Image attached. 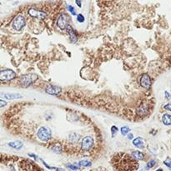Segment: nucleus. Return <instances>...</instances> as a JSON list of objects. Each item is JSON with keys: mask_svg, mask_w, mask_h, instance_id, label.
Instances as JSON below:
<instances>
[{"mask_svg": "<svg viewBox=\"0 0 171 171\" xmlns=\"http://www.w3.org/2000/svg\"><path fill=\"white\" fill-rule=\"evenodd\" d=\"M37 137L42 142H48L52 138L51 129L48 127H45V126L40 127L37 132Z\"/></svg>", "mask_w": 171, "mask_h": 171, "instance_id": "obj_1", "label": "nucleus"}, {"mask_svg": "<svg viewBox=\"0 0 171 171\" xmlns=\"http://www.w3.org/2000/svg\"><path fill=\"white\" fill-rule=\"evenodd\" d=\"M94 144V139L91 136H85L83 138L80 143V148L84 151H89L90 150Z\"/></svg>", "mask_w": 171, "mask_h": 171, "instance_id": "obj_2", "label": "nucleus"}, {"mask_svg": "<svg viewBox=\"0 0 171 171\" xmlns=\"http://www.w3.org/2000/svg\"><path fill=\"white\" fill-rule=\"evenodd\" d=\"M25 24H26L25 18H24L22 14H19V15H18L15 18H14V20L12 23V26L16 31H20L21 29L25 26Z\"/></svg>", "mask_w": 171, "mask_h": 171, "instance_id": "obj_3", "label": "nucleus"}, {"mask_svg": "<svg viewBox=\"0 0 171 171\" xmlns=\"http://www.w3.org/2000/svg\"><path fill=\"white\" fill-rule=\"evenodd\" d=\"M16 74L15 72L11 69H3L0 74V79L2 82L4 81H11L12 79H15Z\"/></svg>", "mask_w": 171, "mask_h": 171, "instance_id": "obj_4", "label": "nucleus"}, {"mask_svg": "<svg viewBox=\"0 0 171 171\" xmlns=\"http://www.w3.org/2000/svg\"><path fill=\"white\" fill-rule=\"evenodd\" d=\"M38 79V75L35 74H24L21 77V83L25 86H28L32 84L33 83Z\"/></svg>", "mask_w": 171, "mask_h": 171, "instance_id": "obj_5", "label": "nucleus"}, {"mask_svg": "<svg viewBox=\"0 0 171 171\" xmlns=\"http://www.w3.org/2000/svg\"><path fill=\"white\" fill-rule=\"evenodd\" d=\"M68 16L65 13H62L60 14V16L58 17V20H57V26L60 29H64L68 26Z\"/></svg>", "mask_w": 171, "mask_h": 171, "instance_id": "obj_6", "label": "nucleus"}, {"mask_svg": "<svg viewBox=\"0 0 171 171\" xmlns=\"http://www.w3.org/2000/svg\"><path fill=\"white\" fill-rule=\"evenodd\" d=\"M152 84L151 82V79L147 74H144L142 76L140 77V85L142 86L144 89H149Z\"/></svg>", "mask_w": 171, "mask_h": 171, "instance_id": "obj_7", "label": "nucleus"}, {"mask_svg": "<svg viewBox=\"0 0 171 171\" xmlns=\"http://www.w3.org/2000/svg\"><path fill=\"white\" fill-rule=\"evenodd\" d=\"M28 13H29V15H31L32 17L38 18H40V19H43V18H44L47 17L46 13L39 11V10H37V9H34V8L29 9Z\"/></svg>", "mask_w": 171, "mask_h": 171, "instance_id": "obj_8", "label": "nucleus"}, {"mask_svg": "<svg viewBox=\"0 0 171 171\" xmlns=\"http://www.w3.org/2000/svg\"><path fill=\"white\" fill-rule=\"evenodd\" d=\"M46 93L50 95H58L59 94L62 89L60 87L58 86H53V85H50V86H48L45 89Z\"/></svg>", "mask_w": 171, "mask_h": 171, "instance_id": "obj_9", "label": "nucleus"}, {"mask_svg": "<svg viewBox=\"0 0 171 171\" xmlns=\"http://www.w3.org/2000/svg\"><path fill=\"white\" fill-rule=\"evenodd\" d=\"M1 97L3 99H5L7 100H15V99H21L23 96L19 94H2Z\"/></svg>", "mask_w": 171, "mask_h": 171, "instance_id": "obj_10", "label": "nucleus"}, {"mask_svg": "<svg viewBox=\"0 0 171 171\" xmlns=\"http://www.w3.org/2000/svg\"><path fill=\"white\" fill-rule=\"evenodd\" d=\"M67 32L68 33V36H69L70 40L72 42L75 43L77 41V39H78V38H77V35H76L75 32L74 31V29L72 28V27L70 25H68L67 26Z\"/></svg>", "mask_w": 171, "mask_h": 171, "instance_id": "obj_11", "label": "nucleus"}, {"mask_svg": "<svg viewBox=\"0 0 171 171\" xmlns=\"http://www.w3.org/2000/svg\"><path fill=\"white\" fill-rule=\"evenodd\" d=\"M8 145L9 146V147H11L14 149H16V150H18V149H21L23 148V143L21 142V141H19V140H16V141H12V142H9L8 144Z\"/></svg>", "mask_w": 171, "mask_h": 171, "instance_id": "obj_12", "label": "nucleus"}, {"mask_svg": "<svg viewBox=\"0 0 171 171\" xmlns=\"http://www.w3.org/2000/svg\"><path fill=\"white\" fill-rule=\"evenodd\" d=\"M131 156L134 160H144V155L142 152L138 150H134L131 153Z\"/></svg>", "mask_w": 171, "mask_h": 171, "instance_id": "obj_13", "label": "nucleus"}, {"mask_svg": "<svg viewBox=\"0 0 171 171\" xmlns=\"http://www.w3.org/2000/svg\"><path fill=\"white\" fill-rule=\"evenodd\" d=\"M133 144L137 148H139V149H143L144 148V139L140 137H138L136 138L135 139L133 140Z\"/></svg>", "mask_w": 171, "mask_h": 171, "instance_id": "obj_14", "label": "nucleus"}, {"mask_svg": "<svg viewBox=\"0 0 171 171\" xmlns=\"http://www.w3.org/2000/svg\"><path fill=\"white\" fill-rule=\"evenodd\" d=\"M161 120H162V123L165 126L171 125V114H164L162 115Z\"/></svg>", "mask_w": 171, "mask_h": 171, "instance_id": "obj_15", "label": "nucleus"}, {"mask_svg": "<svg viewBox=\"0 0 171 171\" xmlns=\"http://www.w3.org/2000/svg\"><path fill=\"white\" fill-rule=\"evenodd\" d=\"M79 139H80L79 134H78L76 133H72L68 135V140H69V142L72 144H76L78 141L79 140Z\"/></svg>", "mask_w": 171, "mask_h": 171, "instance_id": "obj_16", "label": "nucleus"}, {"mask_svg": "<svg viewBox=\"0 0 171 171\" xmlns=\"http://www.w3.org/2000/svg\"><path fill=\"white\" fill-rule=\"evenodd\" d=\"M120 132H121V134L123 136L128 135L130 132V128H129L128 126H123V127H121Z\"/></svg>", "mask_w": 171, "mask_h": 171, "instance_id": "obj_17", "label": "nucleus"}, {"mask_svg": "<svg viewBox=\"0 0 171 171\" xmlns=\"http://www.w3.org/2000/svg\"><path fill=\"white\" fill-rule=\"evenodd\" d=\"M79 166H83V167H90L92 165V163L90 162L89 160H87V159H84V160H81L79 162Z\"/></svg>", "mask_w": 171, "mask_h": 171, "instance_id": "obj_18", "label": "nucleus"}, {"mask_svg": "<svg viewBox=\"0 0 171 171\" xmlns=\"http://www.w3.org/2000/svg\"><path fill=\"white\" fill-rule=\"evenodd\" d=\"M118 131H119V129L117 128V127L115 125H113L111 127V133H112V138H114V137H115V135L117 134V133H118Z\"/></svg>", "mask_w": 171, "mask_h": 171, "instance_id": "obj_19", "label": "nucleus"}, {"mask_svg": "<svg viewBox=\"0 0 171 171\" xmlns=\"http://www.w3.org/2000/svg\"><path fill=\"white\" fill-rule=\"evenodd\" d=\"M67 167L69 169H71L72 171H79L80 169L79 167H77V166L73 165L71 164H67Z\"/></svg>", "mask_w": 171, "mask_h": 171, "instance_id": "obj_20", "label": "nucleus"}, {"mask_svg": "<svg viewBox=\"0 0 171 171\" xmlns=\"http://www.w3.org/2000/svg\"><path fill=\"white\" fill-rule=\"evenodd\" d=\"M67 9H68V11L72 15H76V12H75V9H74V8L73 7V6H71V5H68L67 6Z\"/></svg>", "mask_w": 171, "mask_h": 171, "instance_id": "obj_21", "label": "nucleus"}, {"mask_svg": "<svg viewBox=\"0 0 171 171\" xmlns=\"http://www.w3.org/2000/svg\"><path fill=\"white\" fill-rule=\"evenodd\" d=\"M154 164H155V160H154V159L150 160L147 163V167H146V169H151L152 167H154Z\"/></svg>", "mask_w": 171, "mask_h": 171, "instance_id": "obj_22", "label": "nucleus"}, {"mask_svg": "<svg viewBox=\"0 0 171 171\" xmlns=\"http://www.w3.org/2000/svg\"><path fill=\"white\" fill-rule=\"evenodd\" d=\"M84 20H85V18H84L83 14H79V15H77V21L79 23H84Z\"/></svg>", "mask_w": 171, "mask_h": 171, "instance_id": "obj_23", "label": "nucleus"}, {"mask_svg": "<svg viewBox=\"0 0 171 171\" xmlns=\"http://www.w3.org/2000/svg\"><path fill=\"white\" fill-rule=\"evenodd\" d=\"M164 109L171 112V102H170V103H168L167 104H165V105L164 106Z\"/></svg>", "mask_w": 171, "mask_h": 171, "instance_id": "obj_24", "label": "nucleus"}, {"mask_svg": "<svg viewBox=\"0 0 171 171\" xmlns=\"http://www.w3.org/2000/svg\"><path fill=\"white\" fill-rule=\"evenodd\" d=\"M164 164L167 166V167L171 170V160H169V161H164Z\"/></svg>", "mask_w": 171, "mask_h": 171, "instance_id": "obj_25", "label": "nucleus"}, {"mask_svg": "<svg viewBox=\"0 0 171 171\" xmlns=\"http://www.w3.org/2000/svg\"><path fill=\"white\" fill-rule=\"evenodd\" d=\"M170 97H171V95L169 94V93L167 92V91H165V92H164V98H165V99H170Z\"/></svg>", "mask_w": 171, "mask_h": 171, "instance_id": "obj_26", "label": "nucleus"}, {"mask_svg": "<svg viewBox=\"0 0 171 171\" xmlns=\"http://www.w3.org/2000/svg\"><path fill=\"white\" fill-rule=\"evenodd\" d=\"M127 138H128V139H129V140H132V139H134V134L129 133L128 135H127Z\"/></svg>", "mask_w": 171, "mask_h": 171, "instance_id": "obj_27", "label": "nucleus"}, {"mask_svg": "<svg viewBox=\"0 0 171 171\" xmlns=\"http://www.w3.org/2000/svg\"><path fill=\"white\" fill-rule=\"evenodd\" d=\"M5 104H7V102H5L3 99L0 100V107H3Z\"/></svg>", "mask_w": 171, "mask_h": 171, "instance_id": "obj_28", "label": "nucleus"}, {"mask_svg": "<svg viewBox=\"0 0 171 171\" xmlns=\"http://www.w3.org/2000/svg\"><path fill=\"white\" fill-rule=\"evenodd\" d=\"M75 3H76V4H77V5H78V6H79V8L81 7V2H79V1H76V2H75Z\"/></svg>", "mask_w": 171, "mask_h": 171, "instance_id": "obj_29", "label": "nucleus"}, {"mask_svg": "<svg viewBox=\"0 0 171 171\" xmlns=\"http://www.w3.org/2000/svg\"><path fill=\"white\" fill-rule=\"evenodd\" d=\"M28 155H29V156H31V157H33V158H34V159H37L36 155H34V154H28Z\"/></svg>", "mask_w": 171, "mask_h": 171, "instance_id": "obj_30", "label": "nucleus"}, {"mask_svg": "<svg viewBox=\"0 0 171 171\" xmlns=\"http://www.w3.org/2000/svg\"><path fill=\"white\" fill-rule=\"evenodd\" d=\"M155 171H164V170L162 169H158L157 170H155Z\"/></svg>", "mask_w": 171, "mask_h": 171, "instance_id": "obj_31", "label": "nucleus"}]
</instances>
